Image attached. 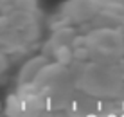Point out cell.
<instances>
[{
  "instance_id": "6da1fadb",
  "label": "cell",
  "mask_w": 124,
  "mask_h": 117,
  "mask_svg": "<svg viewBox=\"0 0 124 117\" xmlns=\"http://www.w3.org/2000/svg\"><path fill=\"white\" fill-rule=\"evenodd\" d=\"M7 117H124V0H65L18 70Z\"/></svg>"
},
{
  "instance_id": "7a4b0ae2",
  "label": "cell",
  "mask_w": 124,
  "mask_h": 117,
  "mask_svg": "<svg viewBox=\"0 0 124 117\" xmlns=\"http://www.w3.org/2000/svg\"><path fill=\"white\" fill-rule=\"evenodd\" d=\"M43 33L38 0H0V54L11 63L38 49Z\"/></svg>"
}]
</instances>
